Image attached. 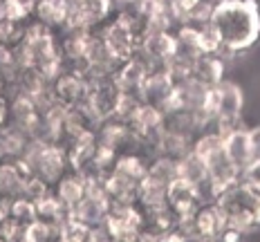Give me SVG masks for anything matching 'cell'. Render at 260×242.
<instances>
[{"mask_svg":"<svg viewBox=\"0 0 260 242\" xmlns=\"http://www.w3.org/2000/svg\"><path fill=\"white\" fill-rule=\"evenodd\" d=\"M144 77H146L144 67L139 65L133 56H130L128 61H121V65L115 70L112 81L119 85V90H121V92H137L139 85H142V81H144Z\"/></svg>","mask_w":260,"mask_h":242,"instance_id":"cell-26","label":"cell"},{"mask_svg":"<svg viewBox=\"0 0 260 242\" xmlns=\"http://www.w3.org/2000/svg\"><path fill=\"white\" fill-rule=\"evenodd\" d=\"M27 23H16V20L0 16V47H16L25 36Z\"/></svg>","mask_w":260,"mask_h":242,"instance_id":"cell-37","label":"cell"},{"mask_svg":"<svg viewBox=\"0 0 260 242\" xmlns=\"http://www.w3.org/2000/svg\"><path fill=\"white\" fill-rule=\"evenodd\" d=\"M18 193H23V182L18 180L14 159L0 157V195L14 197V195H18Z\"/></svg>","mask_w":260,"mask_h":242,"instance_id":"cell-34","label":"cell"},{"mask_svg":"<svg viewBox=\"0 0 260 242\" xmlns=\"http://www.w3.org/2000/svg\"><path fill=\"white\" fill-rule=\"evenodd\" d=\"M150 159L148 155L144 153H123L117 157V164H115V170L123 173L126 177L135 182H142L146 173H148V166H150Z\"/></svg>","mask_w":260,"mask_h":242,"instance_id":"cell-27","label":"cell"},{"mask_svg":"<svg viewBox=\"0 0 260 242\" xmlns=\"http://www.w3.org/2000/svg\"><path fill=\"white\" fill-rule=\"evenodd\" d=\"M23 227L18 220L14 218H3L0 220V242H20L23 240Z\"/></svg>","mask_w":260,"mask_h":242,"instance_id":"cell-41","label":"cell"},{"mask_svg":"<svg viewBox=\"0 0 260 242\" xmlns=\"http://www.w3.org/2000/svg\"><path fill=\"white\" fill-rule=\"evenodd\" d=\"M52 85V79H47L41 70L31 67V65H25L20 67V77H18V88L23 92L31 94V96H39L43 92H47Z\"/></svg>","mask_w":260,"mask_h":242,"instance_id":"cell-33","label":"cell"},{"mask_svg":"<svg viewBox=\"0 0 260 242\" xmlns=\"http://www.w3.org/2000/svg\"><path fill=\"white\" fill-rule=\"evenodd\" d=\"M211 25L222 39L224 56L251 50L260 39L258 0H213Z\"/></svg>","mask_w":260,"mask_h":242,"instance_id":"cell-1","label":"cell"},{"mask_svg":"<svg viewBox=\"0 0 260 242\" xmlns=\"http://www.w3.org/2000/svg\"><path fill=\"white\" fill-rule=\"evenodd\" d=\"M7 215L14 220H18L20 224H27L36 218V204L31 197H27L25 193H18V195H14L12 200H9V213Z\"/></svg>","mask_w":260,"mask_h":242,"instance_id":"cell-36","label":"cell"},{"mask_svg":"<svg viewBox=\"0 0 260 242\" xmlns=\"http://www.w3.org/2000/svg\"><path fill=\"white\" fill-rule=\"evenodd\" d=\"M5 16L16 23H29L34 18V0H3Z\"/></svg>","mask_w":260,"mask_h":242,"instance_id":"cell-38","label":"cell"},{"mask_svg":"<svg viewBox=\"0 0 260 242\" xmlns=\"http://www.w3.org/2000/svg\"><path fill=\"white\" fill-rule=\"evenodd\" d=\"M34 166V173L41 175L45 182H54L70 168L68 153H65V144L56 142H31L29 150L25 155Z\"/></svg>","mask_w":260,"mask_h":242,"instance_id":"cell-6","label":"cell"},{"mask_svg":"<svg viewBox=\"0 0 260 242\" xmlns=\"http://www.w3.org/2000/svg\"><path fill=\"white\" fill-rule=\"evenodd\" d=\"M224 153L238 168L245 173V168L251 164L253 159V148H251V137H249V128L240 126L236 128L231 134L224 137Z\"/></svg>","mask_w":260,"mask_h":242,"instance_id":"cell-18","label":"cell"},{"mask_svg":"<svg viewBox=\"0 0 260 242\" xmlns=\"http://www.w3.org/2000/svg\"><path fill=\"white\" fill-rule=\"evenodd\" d=\"M9 123H12V110H9V101H7V96H0V130H5Z\"/></svg>","mask_w":260,"mask_h":242,"instance_id":"cell-46","label":"cell"},{"mask_svg":"<svg viewBox=\"0 0 260 242\" xmlns=\"http://www.w3.org/2000/svg\"><path fill=\"white\" fill-rule=\"evenodd\" d=\"M142 47L148 54H153L159 61H169L173 54L177 52V36L175 29H150L148 36L144 39Z\"/></svg>","mask_w":260,"mask_h":242,"instance_id":"cell-25","label":"cell"},{"mask_svg":"<svg viewBox=\"0 0 260 242\" xmlns=\"http://www.w3.org/2000/svg\"><path fill=\"white\" fill-rule=\"evenodd\" d=\"M215 204L224 215L229 227L240 229L242 233H251L260 227V197L253 195L242 184V180L234 182L215 197Z\"/></svg>","mask_w":260,"mask_h":242,"instance_id":"cell-3","label":"cell"},{"mask_svg":"<svg viewBox=\"0 0 260 242\" xmlns=\"http://www.w3.org/2000/svg\"><path fill=\"white\" fill-rule=\"evenodd\" d=\"M7 101H9V110H12V123L23 128L25 132H29L31 137H34L36 128H39V123H41V117H43L39 101L31 94L23 92L20 88H16L14 92L7 96Z\"/></svg>","mask_w":260,"mask_h":242,"instance_id":"cell-11","label":"cell"},{"mask_svg":"<svg viewBox=\"0 0 260 242\" xmlns=\"http://www.w3.org/2000/svg\"><path fill=\"white\" fill-rule=\"evenodd\" d=\"M139 0H117L119 7H133V5H137Z\"/></svg>","mask_w":260,"mask_h":242,"instance_id":"cell-48","label":"cell"},{"mask_svg":"<svg viewBox=\"0 0 260 242\" xmlns=\"http://www.w3.org/2000/svg\"><path fill=\"white\" fill-rule=\"evenodd\" d=\"M61 31L52 29L41 20L31 18L25 25V36L18 45L14 47V54L18 58L20 67L31 65L41 70L47 79H54L63 70L61 58Z\"/></svg>","mask_w":260,"mask_h":242,"instance_id":"cell-2","label":"cell"},{"mask_svg":"<svg viewBox=\"0 0 260 242\" xmlns=\"http://www.w3.org/2000/svg\"><path fill=\"white\" fill-rule=\"evenodd\" d=\"M104 191L110 204H135L139 202V182L130 180L119 170H110L101 177Z\"/></svg>","mask_w":260,"mask_h":242,"instance_id":"cell-14","label":"cell"},{"mask_svg":"<svg viewBox=\"0 0 260 242\" xmlns=\"http://www.w3.org/2000/svg\"><path fill=\"white\" fill-rule=\"evenodd\" d=\"M242 238H247V233H242V231L236 229V227H229V224H226V227L220 231V235H218V240H222V242H238Z\"/></svg>","mask_w":260,"mask_h":242,"instance_id":"cell-45","label":"cell"},{"mask_svg":"<svg viewBox=\"0 0 260 242\" xmlns=\"http://www.w3.org/2000/svg\"><path fill=\"white\" fill-rule=\"evenodd\" d=\"M240 180H242V184L253 193V195L260 197V159H253L251 164L247 166Z\"/></svg>","mask_w":260,"mask_h":242,"instance_id":"cell-43","label":"cell"},{"mask_svg":"<svg viewBox=\"0 0 260 242\" xmlns=\"http://www.w3.org/2000/svg\"><path fill=\"white\" fill-rule=\"evenodd\" d=\"M108 240L115 242H139V233L146 227V211L139 202L135 204H110L104 220Z\"/></svg>","mask_w":260,"mask_h":242,"instance_id":"cell-4","label":"cell"},{"mask_svg":"<svg viewBox=\"0 0 260 242\" xmlns=\"http://www.w3.org/2000/svg\"><path fill=\"white\" fill-rule=\"evenodd\" d=\"M200 52L202 54H222V39L211 23L200 25Z\"/></svg>","mask_w":260,"mask_h":242,"instance_id":"cell-39","label":"cell"},{"mask_svg":"<svg viewBox=\"0 0 260 242\" xmlns=\"http://www.w3.org/2000/svg\"><path fill=\"white\" fill-rule=\"evenodd\" d=\"M249 137H251L253 157L260 159V126H258V128H249Z\"/></svg>","mask_w":260,"mask_h":242,"instance_id":"cell-47","label":"cell"},{"mask_svg":"<svg viewBox=\"0 0 260 242\" xmlns=\"http://www.w3.org/2000/svg\"><path fill=\"white\" fill-rule=\"evenodd\" d=\"M119 12L117 0H72L65 29L101 31Z\"/></svg>","mask_w":260,"mask_h":242,"instance_id":"cell-5","label":"cell"},{"mask_svg":"<svg viewBox=\"0 0 260 242\" xmlns=\"http://www.w3.org/2000/svg\"><path fill=\"white\" fill-rule=\"evenodd\" d=\"M56 240L61 242V227L34 218L23 227V240L20 242H56Z\"/></svg>","mask_w":260,"mask_h":242,"instance_id":"cell-31","label":"cell"},{"mask_svg":"<svg viewBox=\"0 0 260 242\" xmlns=\"http://www.w3.org/2000/svg\"><path fill=\"white\" fill-rule=\"evenodd\" d=\"M0 96H3V81H0Z\"/></svg>","mask_w":260,"mask_h":242,"instance_id":"cell-49","label":"cell"},{"mask_svg":"<svg viewBox=\"0 0 260 242\" xmlns=\"http://www.w3.org/2000/svg\"><path fill=\"white\" fill-rule=\"evenodd\" d=\"M34 204H36V218L43 220V222L58 224V227H61L63 220L68 218V213H70L68 209L58 202V197L54 195V191H50L47 195L39 197V200H34Z\"/></svg>","mask_w":260,"mask_h":242,"instance_id":"cell-29","label":"cell"},{"mask_svg":"<svg viewBox=\"0 0 260 242\" xmlns=\"http://www.w3.org/2000/svg\"><path fill=\"white\" fill-rule=\"evenodd\" d=\"M220 150H224V137H220L215 130L200 132L193 142V153L200 155L204 161H207L209 157H213L215 153H220Z\"/></svg>","mask_w":260,"mask_h":242,"instance_id":"cell-35","label":"cell"},{"mask_svg":"<svg viewBox=\"0 0 260 242\" xmlns=\"http://www.w3.org/2000/svg\"><path fill=\"white\" fill-rule=\"evenodd\" d=\"M101 36H104V41L108 43V47H110L112 54H115L119 61H128V58L137 52V47H142V43L135 39L130 31L123 29L121 25H117L115 18L101 29Z\"/></svg>","mask_w":260,"mask_h":242,"instance_id":"cell-16","label":"cell"},{"mask_svg":"<svg viewBox=\"0 0 260 242\" xmlns=\"http://www.w3.org/2000/svg\"><path fill=\"white\" fill-rule=\"evenodd\" d=\"M166 186L169 184L146 175L144 180L139 182V204H142L144 209H155V206L166 204Z\"/></svg>","mask_w":260,"mask_h":242,"instance_id":"cell-32","label":"cell"},{"mask_svg":"<svg viewBox=\"0 0 260 242\" xmlns=\"http://www.w3.org/2000/svg\"><path fill=\"white\" fill-rule=\"evenodd\" d=\"M31 142H34V137L29 132L9 123L5 130H0V157H7V159L23 157L29 150Z\"/></svg>","mask_w":260,"mask_h":242,"instance_id":"cell-21","label":"cell"},{"mask_svg":"<svg viewBox=\"0 0 260 242\" xmlns=\"http://www.w3.org/2000/svg\"><path fill=\"white\" fill-rule=\"evenodd\" d=\"M191 240H218L220 231L226 227V220L215 202H202L188 215Z\"/></svg>","mask_w":260,"mask_h":242,"instance_id":"cell-10","label":"cell"},{"mask_svg":"<svg viewBox=\"0 0 260 242\" xmlns=\"http://www.w3.org/2000/svg\"><path fill=\"white\" fill-rule=\"evenodd\" d=\"M119 96H121V90L112 81V77H99V79H90L88 96H85L83 103L90 110V115L96 119V123H99L104 119L115 117Z\"/></svg>","mask_w":260,"mask_h":242,"instance_id":"cell-7","label":"cell"},{"mask_svg":"<svg viewBox=\"0 0 260 242\" xmlns=\"http://www.w3.org/2000/svg\"><path fill=\"white\" fill-rule=\"evenodd\" d=\"M139 103H142V99H139L137 92H121V96H119V103H117L115 117H119V119H123V121H128L130 117L135 115V110L139 108Z\"/></svg>","mask_w":260,"mask_h":242,"instance_id":"cell-40","label":"cell"},{"mask_svg":"<svg viewBox=\"0 0 260 242\" xmlns=\"http://www.w3.org/2000/svg\"><path fill=\"white\" fill-rule=\"evenodd\" d=\"M177 175L198 186L200 182H204L209 177V166L200 155H195L191 150V153L184 155L182 159H177Z\"/></svg>","mask_w":260,"mask_h":242,"instance_id":"cell-30","label":"cell"},{"mask_svg":"<svg viewBox=\"0 0 260 242\" xmlns=\"http://www.w3.org/2000/svg\"><path fill=\"white\" fill-rule=\"evenodd\" d=\"M94 150H96V130L83 132V134H79V137L68 139V142H65V153H68L70 168L83 173L92 164Z\"/></svg>","mask_w":260,"mask_h":242,"instance_id":"cell-15","label":"cell"},{"mask_svg":"<svg viewBox=\"0 0 260 242\" xmlns=\"http://www.w3.org/2000/svg\"><path fill=\"white\" fill-rule=\"evenodd\" d=\"M52 191H54V195L58 197V202H61L68 211H72V209L85 197V193H88V182H85L83 173L68 168L52 184Z\"/></svg>","mask_w":260,"mask_h":242,"instance_id":"cell-13","label":"cell"},{"mask_svg":"<svg viewBox=\"0 0 260 242\" xmlns=\"http://www.w3.org/2000/svg\"><path fill=\"white\" fill-rule=\"evenodd\" d=\"M200 3H202V0H171V9H173V14H175L177 23L182 25L184 20H186L188 12H191L193 7H198Z\"/></svg>","mask_w":260,"mask_h":242,"instance_id":"cell-44","label":"cell"},{"mask_svg":"<svg viewBox=\"0 0 260 242\" xmlns=\"http://www.w3.org/2000/svg\"><path fill=\"white\" fill-rule=\"evenodd\" d=\"M218 112L215 115L224 117H242V108H245V92L236 81L224 79L218 85Z\"/></svg>","mask_w":260,"mask_h":242,"instance_id":"cell-24","label":"cell"},{"mask_svg":"<svg viewBox=\"0 0 260 242\" xmlns=\"http://www.w3.org/2000/svg\"><path fill=\"white\" fill-rule=\"evenodd\" d=\"M166 204H169L180 218H188V215L202 204V200H200L198 186L177 175V177H173L169 182V186H166Z\"/></svg>","mask_w":260,"mask_h":242,"instance_id":"cell-12","label":"cell"},{"mask_svg":"<svg viewBox=\"0 0 260 242\" xmlns=\"http://www.w3.org/2000/svg\"><path fill=\"white\" fill-rule=\"evenodd\" d=\"M108 209H110V200L106 195H85L70 213L81 222L90 224V227H101Z\"/></svg>","mask_w":260,"mask_h":242,"instance_id":"cell-22","label":"cell"},{"mask_svg":"<svg viewBox=\"0 0 260 242\" xmlns=\"http://www.w3.org/2000/svg\"><path fill=\"white\" fill-rule=\"evenodd\" d=\"M193 142H195L193 134L164 130V134H161V144H159V155H166V157L177 161L193 150Z\"/></svg>","mask_w":260,"mask_h":242,"instance_id":"cell-28","label":"cell"},{"mask_svg":"<svg viewBox=\"0 0 260 242\" xmlns=\"http://www.w3.org/2000/svg\"><path fill=\"white\" fill-rule=\"evenodd\" d=\"M72 0H34V18L56 31H63L70 18Z\"/></svg>","mask_w":260,"mask_h":242,"instance_id":"cell-17","label":"cell"},{"mask_svg":"<svg viewBox=\"0 0 260 242\" xmlns=\"http://www.w3.org/2000/svg\"><path fill=\"white\" fill-rule=\"evenodd\" d=\"M96 130V119L90 115V110L85 108V103L65 108V119H63V144L72 137H79L83 132H92Z\"/></svg>","mask_w":260,"mask_h":242,"instance_id":"cell-23","label":"cell"},{"mask_svg":"<svg viewBox=\"0 0 260 242\" xmlns=\"http://www.w3.org/2000/svg\"><path fill=\"white\" fill-rule=\"evenodd\" d=\"M52 94L54 101L61 103L63 108H72L79 106L85 101L88 96V88H90V81L79 72H72V70H61L56 77L52 79Z\"/></svg>","mask_w":260,"mask_h":242,"instance_id":"cell-9","label":"cell"},{"mask_svg":"<svg viewBox=\"0 0 260 242\" xmlns=\"http://www.w3.org/2000/svg\"><path fill=\"white\" fill-rule=\"evenodd\" d=\"M173 83L175 81L171 79L169 70H159V72H153V74H146L142 85H139L137 94L139 99L146 101V103H155V106H161V101L166 99V94L171 92Z\"/></svg>","mask_w":260,"mask_h":242,"instance_id":"cell-20","label":"cell"},{"mask_svg":"<svg viewBox=\"0 0 260 242\" xmlns=\"http://www.w3.org/2000/svg\"><path fill=\"white\" fill-rule=\"evenodd\" d=\"M50 191H52V184L43 180L41 175H31L29 180L23 184V193H25L27 197H31V200H39V197L47 195Z\"/></svg>","mask_w":260,"mask_h":242,"instance_id":"cell-42","label":"cell"},{"mask_svg":"<svg viewBox=\"0 0 260 242\" xmlns=\"http://www.w3.org/2000/svg\"><path fill=\"white\" fill-rule=\"evenodd\" d=\"M193 79L204 88H215L226 79V61L224 54H202L195 63Z\"/></svg>","mask_w":260,"mask_h":242,"instance_id":"cell-19","label":"cell"},{"mask_svg":"<svg viewBox=\"0 0 260 242\" xmlns=\"http://www.w3.org/2000/svg\"><path fill=\"white\" fill-rule=\"evenodd\" d=\"M96 139L106 146L115 148L119 155L123 153H139V139L137 134L133 132L128 121L119 119V117H110V119H104L96 123Z\"/></svg>","mask_w":260,"mask_h":242,"instance_id":"cell-8","label":"cell"}]
</instances>
